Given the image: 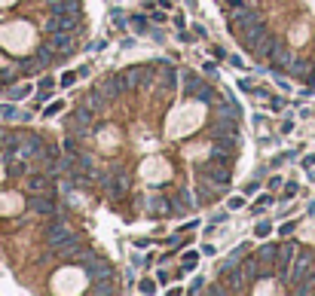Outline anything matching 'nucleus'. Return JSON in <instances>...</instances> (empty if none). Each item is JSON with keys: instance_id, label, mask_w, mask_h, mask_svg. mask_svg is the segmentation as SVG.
I'll list each match as a JSON object with an SVG mask.
<instances>
[{"instance_id": "33", "label": "nucleus", "mask_w": 315, "mask_h": 296, "mask_svg": "<svg viewBox=\"0 0 315 296\" xmlns=\"http://www.w3.org/2000/svg\"><path fill=\"white\" fill-rule=\"evenodd\" d=\"M61 107H64V101H52V104H49V107H46V110H43V113H46V116H49V119H52V116H55V113H58V110H61Z\"/></svg>"}, {"instance_id": "37", "label": "nucleus", "mask_w": 315, "mask_h": 296, "mask_svg": "<svg viewBox=\"0 0 315 296\" xmlns=\"http://www.w3.org/2000/svg\"><path fill=\"white\" fill-rule=\"evenodd\" d=\"M306 83H309L312 89H315V61H312V67H309V77H306Z\"/></svg>"}, {"instance_id": "19", "label": "nucleus", "mask_w": 315, "mask_h": 296, "mask_svg": "<svg viewBox=\"0 0 315 296\" xmlns=\"http://www.w3.org/2000/svg\"><path fill=\"white\" fill-rule=\"evenodd\" d=\"M257 259H260V266H263V275L266 272H272L275 269V256H278V245H263L257 254H254Z\"/></svg>"}, {"instance_id": "34", "label": "nucleus", "mask_w": 315, "mask_h": 296, "mask_svg": "<svg viewBox=\"0 0 315 296\" xmlns=\"http://www.w3.org/2000/svg\"><path fill=\"white\" fill-rule=\"evenodd\" d=\"M71 83H77V74H74V71H67V74L61 77V85H71Z\"/></svg>"}, {"instance_id": "16", "label": "nucleus", "mask_w": 315, "mask_h": 296, "mask_svg": "<svg viewBox=\"0 0 315 296\" xmlns=\"http://www.w3.org/2000/svg\"><path fill=\"white\" fill-rule=\"evenodd\" d=\"M77 19L80 15H49V34H58V31H77Z\"/></svg>"}, {"instance_id": "4", "label": "nucleus", "mask_w": 315, "mask_h": 296, "mask_svg": "<svg viewBox=\"0 0 315 296\" xmlns=\"http://www.w3.org/2000/svg\"><path fill=\"white\" fill-rule=\"evenodd\" d=\"M86 272L80 269H61L55 278H52V290H58V293H74V290H86Z\"/></svg>"}, {"instance_id": "22", "label": "nucleus", "mask_w": 315, "mask_h": 296, "mask_svg": "<svg viewBox=\"0 0 315 296\" xmlns=\"http://www.w3.org/2000/svg\"><path fill=\"white\" fill-rule=\"evenodd\" d=\"M52 15H80V0H52Z\"/></svg>"}, {"instance_id": "42", "label": "nucleus", "mask_w": 315, "mask_h": 296, "mask_svg": "<svg viewBox=\"0 0 315 296\" xmlns=\"http://www.w3.org/2000/svg\"><path fill=\"white\" fill-rule=\"evenodd\" d=\"M257 235H269V223H260L257 226Z\"/></svg>"}, {"instance_id": "40", "label": "nucleus", "mask_w": 315, "mask_h": 296, "mask_svg": "<svg viewBox=\"0 0 315 296\" xmlns=\"http://www.w3.org/2000/svg\"><path fill=\"white\" fill-rule=\"evenodd\" d=\"M294 193H297V183H288V186H285V199H291Z\"/></svg>"}, {"instance_id": "8", "label": "nucleus", "mask_w": 315, "mask_h": 296, "mask_svg": "<svg viewBox=\"0 0 315 296\" xmlns=\"http://www.w3.org/2000/svg\"><path fill=\"white\" fill-rule=\"evenodd\" d=\"M122 89H126V85H122V77H119V74H113V77H104V80L95 85V92H98L104 101H107V104H110V101H116V95H119Z\"/></svg>"}, {"instance_id": "13", "label": "nucleus", "mask_w": 315, "mask_h": 296, "mask_svg": "<svg viewBox=\"0 0 315 296\" xmlns=\"http://www.w3.org/2000/svg\"><path fill=\"white\" fill-rule=\"evenodd\" d=\"M22 208H28L22 202V196H15V193H3V196H0V217H15Z\"/></svg>"}, {"instance_id": "29", "label": "nucleus", "mask_w": 315, "mask_h": 296, "mask_svg": "<svg viewBox=\"0 0 315 296\" xmlns=\"http://www.w3.org/2000/svg\"><path fill=\"white\" fill-rule=\"evenodd\" d=\"M52 89H55V80H52V77H43V83H40V92H37V95H40V98H46Z\"/></svg>"}, {"instance_id": "31", "label": "nucleus", "mask_w": 315, "mask_h": 296, "mask_svg": "<svg viewBox=\"0 0 315 296\" xmlns=\"http://www.w3.org/2000/svg\"><path fill=\"white\" fill-rule=\"evenodd\" d=\"M196 259H199V254H196V251H187V254H184V272L193 269V266H196Z\"/></svg>"}, {"instance_id": "45", "label": "nucleus", "mask_w": 315, "mask_h": 296, "mask_svg": "<svg viewBox=\"0 0 315 296\" xmlns=\"http://www.w3.org/2000/svg\"><path fill=\"white\" fill-rule=\"evenodd\" d=\"M3 3H12V0H0V6H3Z\"/></svg>"}, {"instance_id": "30", "label": "nucleus", "mask_w": 315, "mask_h": 296, "mask_svg": "<svg viewBox=\"0 0 315 296\" xmlns=\"http://www.w3.org/2000/svg\"><path fill=\"white\" fill-rule=\"evenodd\" d=\"M0 119H19V113H15L12 104H0Z\"/></svg>"}, {"instance_id": "17", "label": "nucleus", "mask_w": 315, "mask_h": 296, "mask_svg": "<svg viewBox=\"0 0 315 296\" xmlns=\"http://www.w3.org/2000/svg\"><path fill=\"white\" fill-rule=\"evenodd\" d=\"M211 137H239V123H236V116H217V128Z\"/></svg>"}, {"instance_id": "12", "label": "nucleus", "mask_w": 315, "mask_h": 296, "mask_svg": "<svg viewBox=\"0 0 315 296\" xmlns=\"http://www.w3.org/2000/svg\"><path fill=\"white\" fill-rule=\"evenodd\" d=\"M43 137L40 134H28V137H22L19 141V156L22 159H40V153H43Z\"/></svg>"}, {"instance_id": "5", "label": "nucleus", "mask_w": 315, "mask_h": 296, "mask_svg": "<svg viewBox=\"0 0 315 296\" xmlns=\"http://www.w3.org/2000/svg\"><path fill=\"white\" fill-rule=\"evenodd\" d=\"M141 177H144L147 183H153V186H159V183H165V180L171 177V168H168L165 159L153 156V159H144V165H141Z\"/></svg>"}, {"instance_id": "25", "label": "nucleus", "mask_w": 315, "mask_h": 296, "mask_svg": "<svg viewBox=\"0 0 315 296\" xmlns=\"http://www.w3.org/2000/svg\"><path fill=\"white\" fill-rule=\"evenodd\" d=\"M309 67H312V61L294 58V61L288 64V74H291V77H297V80H306V77H309Z\"/></svg>"}, {"instance_id": "38", "label": "nucleus", "mask_w": 315, "mask_h": 296, "mask_svg": "<svg viewBox=\"0 0 315 296\" xmlns=\"http://www.w3.org/2000/svg\"><path fill=\"white\" fill-rule=\"evenodd\" d=\"M141 290L144 293H153V281H150V278H144V281H141Z\"/></svg>"}, {"instance_id": "14", "label": "nucleus", "mask_w": 315, "mask_h": 296, "mask_svg": "<svg viewBox=\"0 0 315 296\" xmlns=\"http://www.w3.org/2000/svg\"><path fill=\"white\" fill-rule=\"evenodd\" d=\"M0 162H3L9 177H25V174H28V159L19 162V159H15V153H0Z\"/></svg>"}, {"instance_id": "21", "label": "nucleus", "mask_w": 315, "mask_h": 296, "mask_svg": "<svg viewBox=\"0 0 315 296\" xmlns=\"http://www.w3.org/2000/svg\"><path fill=\"white\" fill-rule=\"evenodd\" d=\"M242 275H245V281H257V278L263 275V266H260V259H257V256L242 259Z\"/></svg>"}, {"instance_id": "10", "label": "nucleus", "mask_w": 315, "mask_h": 296, "mask_svg": "<svg viewBox=\"0 0 315 296\" xmlns=\"http://www.w3.org/2000/svg\"><path fill=\"white\" fill-rule=\"evenodd\" d=\"M74 235H77V232H71L61 220H52V226L46 229V245H49V248H58V245H64V241H71Z\"/></svg>"}, {"instance_id": "9", "label": "nucleus", "mask_w": 315, "mask_h": 296, "mask_svg": "<svg viewBox=\"0 0 315 296\" xmlns=\"http://www.w3.org/2000/svg\"><path fill=\"white\" fill-rule=\"evenodd\" d=\"M49 43H52V49H55L58 55H71V52L77 49V37H74V31H58V34H49Z\"/></svg>"}, {"instance_id": "6", "label": "nucleus", "mask_w": 315, "mask_h": 296, "mask_svg": "<svg viewBox=\"0 0 315 296\" xmlns=\"http://www.w3.org/2000/svg\"><path fill=\"white\" fill-rule=\"evenodd\" d=\"M52 193H55V189H49V193H31L25 205H28V208H34V211H37V214H43V217H52V214L58 211L55 196H52Z\"/></svg>"}, {"instance_id": "26", "label": "nucleus", "mask_w": 315, "mask_h": 296, "mask_svg": "<svg viewBox=\"0 0 315 296\" xmlns=\"http://www.w3.org/2000/svg\"><path fill=\"white\" fill-rule=\"evenodd\" d=\"M174 208H178V211H187V208H193V196H190L187 189H178V196H174Z\"/></svg>"}, {"instance_id": "35", "label": "nucleus", "mask_w": 315, "mask_h": 296, "mask_svg": "<svg viewBox=\"0 0 315 296\" xmlns=\"http://www.w3.org/2000/svg\"><path fill=\"white\" fill-rule=\"evenodd\" d=\"M269 107H272V110H282L285 101H282V98H269Z\"/></svg>"}, {"instance_id": "3", "label": "nucleus", "mask_w": 315, "mask_h": 296, "mask_svg": "<svg viewBox=\"0 0 315 296\" xmlns=\"http://www.w3.org/2000/svg\"><path fill=\"white\" fill-rule=\"evenodd\" d=\"M269 43H272V37H269V31H266L263 22H257V25H251V28L242 31V46L248 49V52H254V55H260V58L266 55Z\"/></svg>"}, {"instance_id": "44", "label": "nucleus", "mask_w": 315, "mask_h": 296, "mask_svg": "<svg viewBox=\"0 0 315 296\" xmlns=\"http://www.w3.org/2000/svg\"><path fill=\"white\" fill-rule=\"evenodd\" d=\"M309 165H315V156H309V159H306V168H309Z\"/></svg>"}, {"instance_id": "28", "label": "nucleus", "mask_w": 315, "mask_h": 296, "mask_svg": "<svg viewBox=\"0 0 315 296\" xmlns=\"http://www.w3.org/2000/svg\"><path fill=\"white\" fill-rule=\"evenodd\" d=\"M25 95H31V85H12V89H9V101H19Z\"/></svg>"}, {"instance_id": "41", "label": "nucleus", "mask_w": 315, "mask_h": 296, "mask_svg": "<svg viewBox=\"0 0 315 296\" xmlns=\"http://www.w3.org/2000/svg\"><path fill=\"white\" fill-rule=\"evenodd\" d=\"M269 290H278V287H275V284H260V287H257V293H269Z\"/></svg>"}, {"instance_id": "23", "label": "nucleus", "mask_w": 315, "mask_h": 296, "mask_svg": "<svg viewBox=\"0 0 315 296\" xmlns=\"http://www.w3.org/2000/svg\"><path fill=\"white\" fill-rule=\"evenodd\" d=\"M19 141H22V134L0 128V153H19Z\"/></svg>"}, {"instance_id": "18", "label": "nucleus", "mask_w": 315, "mask_h": 296, "mask_svg": "<svg viewBox=\"0 0 315 296\" xmlns=\"http://www.w3.org/2000/svg\"><path fill=\"white\" fill-rule=\"evenodd\" d=\"M187 89L193 92L199 101H205V104L211 101V95H214V89H211V85H205L202 80H196V74H187Z\"/></svg>"}, {"instance_id": "43", "label": "nucleus", "mask_w": 315, "mask_h": 296, "mask_svg": "<svg viewBox=\"0 0 315 296\" xmlns=\"http://www.w3.org/2000/svg\"><path fill=\"white\" fill-rule=\"evenodd\" d=\"M242 208V199H230V211H239Z\"/></svg>"}, {"instance_id": "7", "label": "nucleus", "mask_w": 315, "mask_h": 296, "mask_svg": "<svg viewBox=\"0 0 315 296\" xmlns=\"http://www.w3.org/2000/svg\"><path fill=\"white\" fill-rule=\"evenodd\" d=\"M312 266H315V256L312 254H297L294 256V263H291V269H288V281H303V278L312 272Z\"/></svg>"}, {"instance_id": "15", "label": "nucleus", "mask_w": 315, "mask_h": 296, "mask_svg": "<svg viewBox=\"0 0 315 296\" xmlns=\"http://www.w3.org/2000/svg\"><path fill=\"white\" fill-rule=\"evenodd\" d=\"M257 22H263V19H260V12H254V9H245V6H242V9H239L236 15H233V19H230V25H233V28H236L239 34H242L245 28L257 25Z\"/></svg>"}, {"instance_id": "20", "label": "nucleus", "mask_w": 315, "mask_h": 296, "mask_svg": "<svg viewBox=\"0 0 315 296\" xmlns=\"http://www.w3.org/2000/svg\"><path fill=\"white\" fill-rule=\"evenodd\" d=\"M28 189H31V193H49V189H55V186H52V174H31V177H28Z\"/></svg>"}, {"instance_id": "2", "label": "nucleus", "mask_w": 315, "mask_h": 296, "mask_svg": "<svg viewBox=\"0 0 315 296\" xmlns=\"http://www.w3.org/2000/svg\"><path fill=\"white\" fill-rule=\"evenodd\" d=\"M196 177L208 186H226L230 183V168L223 165V159H217V156H211L208 162L196 165Z\"/></svg>"}, {"instance_id": "1", "label": "nucleus", "mask_w": 315, "mask_h": 296, "mask_svg": "<svg viewBox=\"0 0 315 296\" xmlns=\"http://www.w3.org/2000/svg\"><path fill=\"white\" fill-rule=\"evenodd\" d=\"M205 101H190V104H184V107H178L174 113H168V119H165V134L171 137H187L193 128H199L202 126V119H205Z\"/></svg>"}, {"instance_id": "11", "label": "nucleus", "mask_w": 315, "mask_h": 296, "mask_svg": "<svg viewBox=\"0 0 315 296\" xmlns=\"http://www.w3.org/2000/svg\"><path fill=\"white\" fill-rule=\"evenodd\" d=\"M294 256H297V245L294 241H285V245H278V256H275V272L288 278V269L294 263Z\"/></svg>"}, {"instance_id": "32", "label": "nucleus", "mask_w": 315, "mask_h": 296, "mask_svg": "<svg viewBox=\"0 0 315 296\" xmlns=\"http://www.w3.org/2000/svg\"><path fill=\"white\" fill-rule=\"evenodd\" d=\"M269 202H272L269 196H260V199L254 202V214H263V211H266V205H269Z\"/></svg>"}, {"instance_id": "24", "label": "nucleus", "mask_w": 315, "mask_h": 296, "mask_svg": "<svg viewBox=\"0 0 315 296\" xmlns=\"http://www.w3.org/2000/svg\"><path fill=\"white\" fill-rule=\"evenodd\" d=\"M144 208H147V214H153V217H165L168 214V202L162 196H150L144 202Z\"/></svg>"}, {"instance_id": "27", "label": "nucleus", "mask_w": 315, "mask_h": 296, "mask_svg": "<svg viewBox=\"0 0 315 296\" xmlns=\"http://www.w3.org/2000/svg\"><path fill=\"white\" fill-rule=\"evenodd\" d=\"M15 74H19V64H12V67H3V71H0V83H3V85H12Z\"/></svg>"}, {"instance_id": "36", "label": "nucleus", "mask_w": 315, "mask_h": 296, "mask_svg": "<svg viewBox=\"0 0 315 296\" xmlns=\"http://www.w3.org/2000/svg\"><path fill=\"white\" fill-rule=\"evenodd\" d=\"M239 85H242V92H257V89H254V83H251V80H242Z\"/></svg>"}, {"instance_id": "39", "label": "nucleus", "mask_w": 315, "mask_h": 296, "mask_svg": "<svg viewBox=\"0 0 315 296\" xmlns=\"http://www.w3.org/2000/svg\"><path fill=\"white\" fill-rule=\"evenodd\" d=\"M132 28H138V31H144V19H141V15H135V19H132Z\"/></svg>"}]
</instances>
